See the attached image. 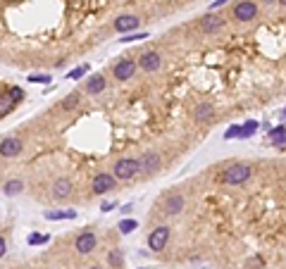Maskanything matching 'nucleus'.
<instances>
[{"label": "nucleus", "instance_id": "nucleus-1", "mask_svg": "<svg viewBox=\"0 0 286 269\" xmlns=\"http://www.w3.org/2000/svg\"><path fill=\"white\" fill-rule=\"evenodd\" d=\"M250 176H253V167L245 162H236V164H229L227 169L219 172L217 181L224 186H244L245 181H250Z\"/></svg>", "mask_w": 286, "mask_h": 269}, {"label": "nucleus", "instance_id": "nucleus-2", "mask_svg": "<svg viewBox=\"0 0 286 269\" xmlns=\"http://www.w3.org/2000/svg\"><path fill=\"white\" fill-rule=\"evenodd\" d=\"M112 174L117 181H134L138 176V160L136 157H120L112 167Z\"/></svg>", "mask_w": 286, "mask_h": 269}, {"label": "nucleus", "instance_id": "nucleus-3", "mask_svg": "<svg viewBox=\"0 0 286 269\" xmlns=\"http://www.w3.org/2000/svg\"><path fill=\"white\" fill-rule=\"evenodd\" d=\"M184 207H186V195H184V193H179V191L167 193V195H164V200H160V210H163L164 217L181 215V212H184Z\"/></svg>", "mask_w": 286, "mask_h": 269}, {"label": "nucleus", "instance_id": "nucleus-4", "mask_svg": "<svg viewBox=\"0 0 286 269\" xmlns=\"http://www.w3.org/2000/svg\"><path fill=\"white\" fill-rule=\"evenodd\" d=\"M95 245H98V236H95L93 229H83L82 233H77V238H74V250H77L79 255H91L95 250Z\"/></svg>", "mask_w": 286, "mask_h": 269}, {"label": "nucleus", "instance_id": "nucleus-5", "mask_svg": "<svg viewBox=\"0 0 286 269\" xmlns=\"http://www.w3.org/2000/svg\"><path fill=\"white\" fill-rule=\"evenodd\" d=\"M169 236H172V231L167 224H160V227H155V229L148 233V248L153 253H160L167 248V243H169Z\"/></svg>", "mask_w": 286, "mask_h": 269}, {"label": "nucleus", "instance_id": "nucleus-6", "mask_svg": "<svg viewBox=\"0 0 286 269\" xmlns=\"http://www.w3.org/2000/svg\"><path fill=\"white\" fill-rule=\"evenodd\" d=\"M136 160H138V174H141V176H153L158 169H160V164H163L160 155H158L155 150L143 153V155H141V157H136Z\"/></svg>", "mask_w": 286, "mask_h": 269}, {"label": "nucleus", "instance_id": "nucleus-7", "mask_svg": "<svg viewBox=\"0 0 286 269\" xmlns=\"http://www.w3.org/2000/svg\"><path fill=\"white\" fill-rule=\"evenodd\" d=\"M224 27H227V22H224V17H222V14L207 12L205 17H201V19H198V29H201V34H207V36H215V34H219Z\"/></svg>", "mask_w": 286, "mask_h": 269}, {"label": "nucleus", "instance_id": "nucleus-8", "mask_svg": "<svg viewBox=\"0 0 286 269\" xmlns=\"http://www.w3.org/2000/svg\"><path fill=\"white\" fill-rule=\"evenodd\" d=\"M117 186V179L112 172H98L91 181V193L93 195H103V193H110V191Z\"/></svg>", "mask_w": 286, "mask_h": 269}, {"label": "nucleus", "instance_id": "nucleus-9", "mask_svg": "<svg viewBox=\"0 0 286 269\" xmlns=\"http://www.w3.org/2000/svg\"><path fill=\"white\" fill-rule=\"evenodd\" d=\"M232 12L236 22H253L258 17V2H253V0H239V2H234Z\"/></svg>", "mask_w": 286, "mask_h": 269}, {"label": "nucleus", "instance_id": "nucleus-10", "mask_svg": "<svg viewBox=\"0 0 286 269\" xmlns=\"http://www.w3.org/2000/svg\"><path fill=\"white\" fill-rule=\"evenodd\" d=\"M136 69H138L136 60H131V57H122V60L112 67V77H115L117 81H129V79H134Z\"/></svg>", "mask_w": 286, "mask_h": 269}, {"label": "nucleus", "instance_id": "nucleus-11", "mask_svg": "<svg viewBox=\"0 0 286 269\" xmlns=\"http://www.w3.org/2000/svg\"><path fill=\"white\" fill-rule=\"evenodd\" d=\"M138 69H143L146 74H155L158 69H163V55L158 50H146L138 57Z\"/></svg>", "mask_w": 286, "mask_h": 269}, {"label": "nucleus", "instance_id": "nucleus-12", "mask_svg": "<svg viewBox=\"0 0 286 269\" xmlns=\"http://www.w3.org/2000/svg\"><path fill=\"white\" fill-rule=\"evenodd\" d=\"M24 150V141L19 136H5L0 141V157H17Z\"/></svg>", "mask_w": 286, "mask_h": 269}, {"label": "nucleus", "instance_id": "nucleus-13", "mask_svg": "<svg viewBox=\"0 0 286 269\" xmlns=\"http://www.w3.org/2000/svg\"><path fill=\"white\" fill-rule=\"evenodd\" d=\"M115 31H120V34H131V31H138V27H141V19H138L136 14H122V17H117L115 19Z\"/></svg>", "mask_w": 286, "mask_h": 269}, {"label": "nucleus", "instance_id": "nucleus-14", "mask_svg": "<svg viewBox=\"0 0 286 269\" xmlns=\"http://www.w3.org/2000/svg\"><path fill=\"white\" fill-rule=\"evenodd\" d=\"M53 198L55 200H67L69 195H72V191H74V186H72V179H67V176H57L53 181Z\"/></svg>", "mask_w": 286, "mask_h": 269}, {"label": "nucleus", "instance_id": "nucleus-15", "mask_svg": "<svg viewBox=\"0 0 286 269\" xmlns=\"http://www.w3.org/2000/svg\"><path fill=\"white\" fill-rule=\"evenodd\" d=\"M105 88H108V79H105V74H91V77L86 79L83 93H86V95H100Z\"/></svg>", "mask_w": 286, "mask_h": 269}, {"label": "nucleus", "instance_id": "nucleus-16", "mask_svg": "<svg viewBox=\"0 0 286 269\" xmlns=\"http://www.w3.org/2000/svg\"><path fill=\"white\" fill-rule=\"evenodd\" d=\"M212 117H215V105H212V103H207V100L198 103L196 110H193V119H196V121H210Z\"/></svg>", "mask_w": 286, "mask_h": 269}, {"label": "nucleus", "instance_id": "nucleus-17", "mask_svg": "<svg viewBox=\"0 0 286 269\" xmlns=\"http://www.w3.org/2000/svg\"><path fill=\"white\" fill-rule=\"evenodd\" d=\"M110 269H124V250L122 248H110L108 255H105Z\"/></svg>", "mask_w": 286, "mask_h": 269}, {"label": "nucleus", "instance_id": "nucleus-18", "mask_svg": "<svg viewBox=\"0 0 286 269\" xmlns=\"http://www.w3.org/2000/svg\"><path fill=\"white\" fill-rule=\"evenodd\" d=\"M43 217L48 222H62V219H77L74 210H50V212H43Z\"/></svg>", "mask_w": 286, "mask_h": 269}, {"label": "nucleus", "instance_id": "nucleus-19", "mask_svg": "<svg viewBox=\"0 0 286 269\" xmlns=\"http://www.w3.org/2000/svg\"><path fill=\"white\" fill-rule=\"evenodd\" d=\"M22 191H24V181L22 179H10V181L2 184V193L5 195H19Z\"/></svg>", "mask_w": 286, "mask_h": 269}, {"label": "nucleus", "instance_id": "nucleus-20", "mask_svg": "<svg viewBox=\"0 0 286 269\" xmlns=\"http://www.w3.org/2000/svg\"><path fill=\"white\" fill-rule=\"evenodd\" d=\"M12 110H14L12 95H10V93H0V119H2V117H7Z\"/></svg>", "mask_w": 286, "mask_h": 269}, {"label": "nucleus", "instance_id": "nucleus-21", "mask_svg": "<svg viewBox=\"0 0 286 269\" xmlns=\"http://www.w3.org/2000/svg\"><path fill=\"white\" fill-rule=\"evenodd\" d=\"M270 136H272V143L277 146V148H286V126H277V129H272Z\"/></svg>", "mask_w": 286, "mask_h": 269}, {"label": "nucleus", "instance_id": "nucleus-22", "mask_svg": "<svg viewBox=\"0 0 286 269\" xmlns=\"http://www.w3.org/2000/svg\"><path fill=\"white\" fill-rule=\"evenodd\" d=\"M258 126L260 124L255 119H248L245 124H241V138H250V136L258 131Z\"/></svg>", "mask_w": 286, "mask_h": 269}, {"label": "nucleus", "instance_id": "nucleus-23", "mask_svg": "<svg viewBox=\"0 0 286 269\" xmlns=\"http://www.w3.org/2000/svg\"><path fill=\"white\" fill-rule=\"evenodd\" d=\"M117 229H120V233H131V231L138 229V222L136 219H122V222L117 224Z\"/></svg>", "mask_w": 286, "mask_h": 269}, {"label": "nucleus", "instance_id": "nucleus-24", "mask_svg": "<svg viewBox=\"0 0 286 269\" xmlns=\"http://www.w3.org/2000/svg\"><path fill=\"white\" fill-rule=\"evenodd\" d=\"M77 105H79V93H69L67 98L60 103V108H62V110H74Z\"/></svg>", "mask_w": 286, "mask_h": 269}, {"label": "nucleus", "instance_id": "nucleus-25", "mask_svg": "<svg viewBox=\"0 0 286 269\" xmlns=\"http://www.w3.org/2000/svg\"><path fill=\"white\" fill-rule=\"evenodd\" d=\"M50 241V233H45V236H39V233H31L29 236V245H43V243Z\"/></svg>", "mask_w": 286, "mask_h": 269}, {"label": "nucleus", "instance_id": "nucleus-26", "mask_svg": "<svg viewBox=\"0 0 286 269\" xmlns=\"http://www.w3.org/2000/svg\"><path fill=\"white\" fill-rule=\"evenodd\" d=\"M224 138H227V141H232V138H241V124H232V126L227 129Z\"/></svg>", "mask_w": 286, "mask_h": 269}, {"label": "nucleus", "instance_id": "nucleus-27", "mask_svg": "<svg viewBox=\"0 0 286 269\" xmlns=\"http://www.w3.org/2000/svg\"><path fill=\"white\" fill-rule=\"evenodd\" d=\"M29 83H50V74H29Z\"/></svg>", "mask_w": 286, "mask_h": 269}, {"label": "nucleus", "instance_id": "nucleus-28", "mask_svg": "<svg viewBox=\"0 0 286 269\" xmlns=\"http://www.w3.org/2000/svg\"><path fill=\"white\" fill-rule=\"evenodd\" d=\"M88 72V65H82V67H77V69H72L67 74V79H82L83 74Z\"/></svg>", "mask_w": 286, "mask_h": 269}, {"label": "nucleus", "instance_id": "nucleus-29", "mask_svg": "<svg viewBox=\"0 0 286 269\" xmlns=\"http://www.w3.org/2000/svg\"><path fill=\"white\" fill-rule=\"evenodd\" d=\"M7 93L12 95V100H14V103H19V100H22V98H24V91H22V88H19V86H12V88H10V91H7Z\"/></svg>", "mask_w": 286, "mask_h": 269}, {"label": "nucleus", "instance_id": "nucleus-30", "mask_svg": "<svg viewBox=\"0 0 286 269\" xmlns=\"http://www.w3.org/2000/svg\"><path fill=\"white\" fill-rule=\"evenodd\" d=\"M146 36H148L146 31H143V34H126V36H124L122 40H124V43H131V40H143Z\"/></svg>", "mask_w": 286, "mask_h": 269}, {"label": "nucleus", "instance_id": "nucleus-31", "mask_svg": "<svg viewBox=\"0 0 286 269\" xmlns=\"http://www.w3.org/2000/svg\"><path fill=\"white\" fill-rule=\"evenodd\" d=\"M115 207H117V202H103V205H100V210H103V212H110V210H115Z\"/></svg>", "mask_w": 286, "mask_h": 269}, {"label": "nucleus", "instance_id": "nucleus-32", "mask_svg": "<svg viewBox=\"0 0 286 269\" xmlns=\"http://www.w3.org/2000/svg\"><path fill=\"white\" fill-rule=\"evenodd\" d=\"M5 255H7V241L0 236V257H5Z\"/></svg>", "mask_w": 286, "mask_h": 269}, {"label": "nucleus", "instance_id": "nucleus-33", "mask_svg": "<svg viewBox=\"0 0 286 269\" xmlns=\"http://www.w3.org/2000/svg\"><path fill=\"white\" fill-rule=\"evenodd\" d=\"M227 2H229V0H215V2H212V10H215V7H222V5H227Z\"/></svg>", "mask_w": 286, "mask_h": 269}, {"label": "nucleus", "instance_id": "nucleus-34", "mask_svg": "<svg viewBox=\"0 0 286 269\" xmlns=\"http://www.w3.org/2000/svg\"><path fill=\"white\" fill-rule=\"evenodd\" d=\"M277 2H279V5H282V7H286V0H277Z\"/></svg>", "mask_w": 286, "mask_h": 269}, {"label": "nucleus", "instance_id": "nucleus-35", "mask_svg": "<svg viewBox=\"0 0 286 269\" xmlns=\"http://www.w3.org/2000/svg\"><path fill=\"white\" fill-rule=\"evenodd\" d=\"M88 269H105V267H100V265H93V267H88Z\"/></svg>", "mask_w": 286, "mask_h": 269}, {"label": "nucleus", "instance_id": "nucleus-36", "mask_svg": "<svg viewBox=\"0 0 286 269\" xmlns=\"http://www.w3.org/2000/svg\"><path fill=\"white\" fill-rule=\"evenodd\" d=\"M284 115H286V108H284Z\"/></svg>", "mask_w": 286, "mask_h": 269}]
</instances>
